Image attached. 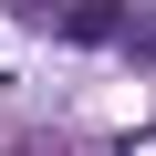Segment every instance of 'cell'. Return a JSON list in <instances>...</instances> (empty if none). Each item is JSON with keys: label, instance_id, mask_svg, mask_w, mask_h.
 <instances>
[{"label": "cell", "instance_id": "1", "mask_svg": "<svg viewBox=\"0 0 156 156\" xmlns=\"http://www.w3.org/2000/svg\"><path fill=\"white\" fill-rule=\"evenodd\" d=\"M62 42H125V11L115 0H73L62 11Z\"/></svg>", "mask_w": 156, "mask_h": 156}, {"label": "cell", "instance_id": "2", "mask_svg": "<svg viewBox=\"0 0 156 156\" xmlns=\"http://www.w3.org/2000/svg\"><path fill=\"white\" fill-rule=\"evenodd\" d=\"M21 11H52V0H21ZM62 11H73V0H62Z\"/></svg>", "mask_w": 156, "mask_h": 156}, {"label": "cell", "instance_id": "3", "mask_svg": "<svg viewBox=\"0 0 156 156\" xmlns=\"http://www.w3.org/2000/svg\"><path fill=\"white\" fill-rule=\"evenodd\" d=\"M146 52H156V31H146Z\"/></svg>", "mask_w": 156, "mask_h": 156}]
</instances>
